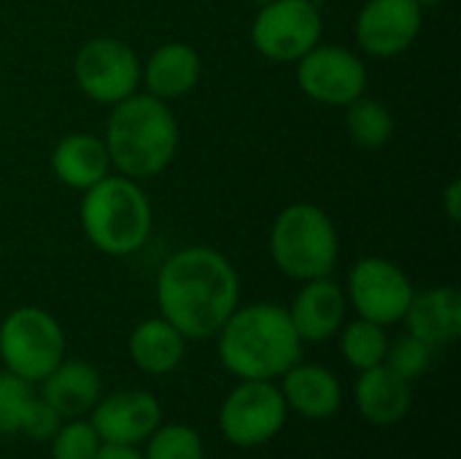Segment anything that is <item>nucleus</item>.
Masks as SVG:
<instances>
[{
	"instance_id": "f257e3e1",
	"label": "nucleus",
	"mask_w": 461,
	"mask_h": 459,
	"mask_svg": "<svg viewBox=\"0 0 461 459\" xmlns=\"http://www.w3.org/2000/svg\"><path fill=\"white\" fill-rule=\"evenodd\" d=\"M240 300L232 262L211 246H186L170 254L157 276L159 314L186 338H213Z\"/></svg>"
},
{
	"instance_id": "f03ea898",
	"label": "nucleus",
	"mask_w": 461,
	"mask_h": 459,
	"mask_svg": "<svg viewBox=\"0 0 461 459\" xmlns=\"http://www.w3.org/2000/svg\"><path fill=\"white\" fill-rule=\"evenodd\" d=\"M216 335L221 365L243 381L281 379L303 357L289 311L276 303L235 308Z\"/></svg>"
},
{
	"instance_id": "7ed1b4c3",
	"label": "nucleus",
	"mask_w": 461,
	"mask_h": 459,
	"mask_svg": "<svg viewBox=\"0 0 461 459\" xmlns=\"http://www.w3.org/2000/svg\"><path fill=\"white\" fill-rule=\"evenodd\" d=\"M178 141V119L165 100L149 92H135L111 106L103 143L111 168H116L119 176L135 181L159 176L176 160Z\"/></svg>"
},
{
	"instance_id": "20e7f679",
	"label": "nucleus",
	"mask_w": 461,
	"mask_h": 459,
	"mask_svg": "<svg viewBox=\"0 0 461 459\" xmlns=\"http://www.w3.org/2000/svg\"><path fill=\"white\" fill-rule=\"evenodd\" d=\"M81 230L86 241L108 257L135 254L151 235L154 211L135 179L105 176L81 197Z\"/></svg>"
},
{
	"instance_id": "39448f33",
	"label": "nucleus",
	"mask_w": 461,
	"mask_h": 459,
	"mask_svg": "<svg viewBox=\"0 0 461 459\" xmlns=\"http://www.w3.org/2000/svg\"><path fill=\"white\" fill-rule=\"evenodd\" d=\"M267 246L276 268L294 281L330 276L340 254L338 230L330 214L311 203L286 206L270 227Z\"/></svg>"
},
{
	"instance_id": "423d86ee",
	"label": "nucleus",
	"mask_w": 461,
	"mask_h": 459,
	"mask_svg": "<svg viewBox=\"0 0 461 459\" xmlns=\"http://www.w3.org/2000/svg\"><path fill=\"white\" fill-rule=\"evenodd\" d=\"M0 360L3 368L27 384L43 381L65 360V333L59 322L38 308H14L0 322Z\"/></svg>"
},
{
	"instance_id": "0eeeda50",
	"label": "nucleus",
	"mask_w": 461,
	"mask_h": 459,
	"mask_svg": "<svg viewBox=\"0 0 461 459\" xmlns=\"http://www.w3.org/2000/svg\"><path fill=\"white\" fill-rule=\"evenodd\" d=\"M143 62L138 51L119 38H92L73 57V78L78 89L103 106H116L140 87Z\"/></svg>"
},
{
	"instance_id": "6e6552de",
	"label": "nucleus",
	"mask_w": 461,
	"mask_h": 459,
	"mask_svg": "<svg viewBox=\"0 0 461 459\" xmlns=\"http://www.w3.org/2000/svg\"><path fill=\"white\" fill-rule=\"evenodd\" d=\"M324 19L313 0H273L251 22L254 49L273 62H297L321 43Z\"/></svg>"
},
{
	"instance_id": "1a4fd4ad",
	"label": "nucleus",
	"mask_w": 461,
	"mask_h": 459,
	"mask_svg": "<svg viewBox=\"0 0 461 459\" xmlns=\"http://www.w3.org/2000/svg\"><path fill=\"white\" fill-rule=\"evenodd\" d=\"M416 289L408 273L386 257H362L348 273L346 300L354 311L381 327L402 322Z\"/></svg>"
},
{
	"instance_id": "9d476101",
	"label": "nucleus",
	"mask_w": 461,
	"mask_h": 459,
	"mask_svg": "<svg viewBox=\"0 0 461 459\" xmlns=\"http://www.w3.org/2000/svg\"><path fill=\"white\" fill-rule=\"evenodd\" d=\"M286 400L270 381L238 384L221 406L219 427L232 446L254 449L273 441L286 425Z\"/></svg>"
},
{
	"instance_id": "9b49d317",
	"label": "nucleus",
	"mask_w": 461,
	"mask_h": 459,
	"mask_svg": "<svg viewBox=\"0 0 461 459\" xmlns=\"http://www.w3.org/2000/svg\"><path fill=\"white\" fill-rule=\"evenodd\" d=\"M297 87L321 106L346 108L367 89V68L346 46L316 43L297 60Z\"/></svg>"
},
{
	"instance_id": "f8f14e48",
	"label": "nucleus",
	"mask_w": 461,
	"mask_h": 459,
	"mask_svg": "<svg viewBox=\"0 0 461 459\" xmlns=\"http://www.w3.org/2000/svg\"><path fill=\"white\" fill-rule=\"evenodd\" d=\"M424 24L416 0H367L357 16V41L373 57H397L413 46Z\"/></svg>"
},
{
	"instance_id": "ddd939ff",
	"label": "nucleus",
	"mask_w": 461,
	"mask_h": 459,
	"mask_svg": "<svg viewBox=\"0 0 461 459\" xmlns=\"http://www.w3.org/2000/svg\"><path fill=\"white\" fill-rule=\"evenodd\" d=\"M89 425L103 444L135 446L162 425V409L151 392H119L95 403Z\"/></svg>"
},
{
	"instance_id": "4468645a",
	"label": "nucleus",
	"mask_w": 461,
	"mask_h": 459,
	"mask_svg": "<svg viewBox=\"0 0 461 459\" xmlns=\"http://www.w3.org/2000/svg\"><path fill=\"white\" fill-rule=\"evenodd\" d=\"M346 289L332 281L330 276L303 281V289L294 295L289 311V319L300 335V341L324 344L330 341L346 322Z\"/></svg>"
},
{
	"instance_id": "2eb2a0df",
	"label": "nucleus",
	"mask_w": 461,
	"mask_h": 459,
	"mask_svg": "<svg viewBox=\"0 0 461 459\" xmlns=\"http://www.w3.org/2000/svg\"><path fill=\"white\" fill-rule=\"evenodd\" d=\"M200 76H203V60L197 49L184 41H170L154 49L140 70V81L146 84V92L165 103L186 97L200 84Z\"/></svg>"
},
{
	"instance_id": "dca6fc26",
	"label": "nucleus",
	"mask_w": 461,
	"mask_h": 459,
	"mask_svg": "<svg viewBox=\"0 0 461 459\" xmlns=\"http://www.w3.org/2000/svg\"><path fill=\"white\" fill-rule=\"evenodd\" d=\"M402 322L419 341L435 346L454 344L461 335V292L456 287H432L416 292Z\"/></svg>"
},
{
	"instance_id": "f3484780",
	"label": "nucleus",
	"mask_w": 461,
	"mask_h": 459,
	"mask_svg": "<svg viewBox=\"0 0 461 459\" xmlns=\"http://www.w3.org/2000/svg\"><path fill=\"white\" fill-rule=\"evenodd\" d=\"M278 390L286 400V409L297 411L305 419H327L338 414L343 403V390H340L338 376L321 365L294 363L281 376Z\"/></svg>"
},
{
	"instance_id": "a211bd4d",
	"label": "nucleus",
	"mask_w": 461,
	"mask_h": 459,
	"mask_svg": "<svg viewBox=\"0 0 461 459\" xmlns=\"http://www.w3.org/2000/svg\"><path fill=\"white\" fill-rule=\"evenodd\" d=\"M54 176L70 189H89L111 173V157L103 138L89 133H70L57 141L51 151Z\"/></svg>"
},
{
	"instance_id": "6ab92c4d",
	"label": "nucleus",
	"mask_w": 461,
	"mask_h": 459,
	"mask_svg": "<svg viewBox=\"0 0 461 459\" xmlns=\"http://www.w3.org/2000/svg\"><path fill=\"white\" fill-rule=\"evenodd\" d=\"M411 403H413L411 381L397 376L392 368L375 365L362 371L357 381V409L367 422L381 427L397 425L411 411Z\"/></svg>"
},
{
	"instance_id": "aec40b11",
	"label": "nucleus",
	"mask_w": 461,
	"mask_h": 459,
	"mask_svg": "<svg viewBox=\"0 0 461 459\" xmlns=\"http://www.w3.org/2000/svg\"><path fill=\"white\" fill-rule=\"evenodd\" d=\"M41 398L62 417L76 419L100 400V376L84 360H62L46 379Z\"/></svg>"
},
{
	"instance_id": "412c9836",
	"label": "nucleus",
	"mask_w": 461,
	"mask_h": 459,
	"mask_svg": "<svg viewBox=\"0 0 461 459\" xmlns=\"http://www.w3.org/2000/svg\"><path fill=\"white\" fill-rule=\"evenodd\" d=\"M130 360L149 376H165L176 371L186 352V338L165 319L154 317L140 322L130 333Z\"/></svg>"
},
{
	"instance_id": "4be33fe9",
	"label": "nucleus",
	"mask_w": 461,
	"mask_h": 459,
	"mask_svg": "<svg viewBox=\"0 0 461 459\" xmlns=\"http://www.w3.org/2000/svg\"><path fill=\"white\" fill-rule=\"evenodd\" d=\"M346 130L362 149H381L394 135V114L386 103L362 95L346 106Z\"/></svg>"
},
{
	"instance_id": "5701e85b",
	"label": "nucleus",
	"mask_w": 461,
	"mask_h": 459,
	"mask_svg": "<svg viewBox=\"0 0 461 459\" xmlns=\"http://www.w3.org/2000/svg\"><path fill=\"white\" fill-rule=\"evenodd\" d=\"M386 349H389V335H386V330L381 325L367 322V319L359 317L357 322H348L343 327L340 352H343V360L351 368L367 371V368L384 365Z\"/></svg>"
},
{
	"instance_id": "b1692460",
	"label": "nucleus",
	"mask_w": 461,
	"mask_h": 459,
	"mask_svg": "<svg viewBox=\"0 0 461 459\" xmlns=\"http://www.w3.org/2000/svg\"><path fill=\"white\" fill-rule=\"evenodd\" d=\"M149 449L143 459H205L197 430L186 425H165L149 436Z\"/></svg>"
},
{
	"instance_id": "393cba45",
	"label": "nucleus",
	"mask_w": 461,
	"mask_h": 459,
	"mask_svg": "<svg viewBox=\"0 0 461 459\" xmlns=\"http://www.w3.org/2000/svg\"><path fill=\"white\" fill-rule=\"evenodd\" d=\"M429 363H432V346L424 344V341H419L411 333H405L402 338H397L394 344H389L386 357H384V365L392 368L405 381H413V379L424 376L427 368H429Z\"/></svg>"
},
{
	"instance_id": "a878e982",
	"label": "nucleus",
	"mask_w": 461,
	"mask_h": 459,
	"mask_svg": "<svg viewBox=\"0 0 461 459\" xmlns=\"http://www.w3.org/2000/svg\"><path fill=\"white\" fill-rule=\"evenodd\" d=\"M103 441L97 438L95 427L89 422H70L59 425V430L51 436V459H95Z\"/></svg>"
},
{
	"instance_id": "bb28decb",
	"label": "nucleus",
	"mask_w": 461,
	"mask_h": 459,
	"mask_svg": "<svg viewBox=\"0 0 461 459\" xmlns=\"http://www.w3.org/2000/svg\"><path fill=\"white\" fill-rule=\"evenodd\" d=\"M30 400H32L30 384L8 371H0V436L19 433Z\"/></svg>"
},
{
	"instance_id": "cd10ccee",
	"label": "nucleus",
	"mask_w": 461,
	"mask_h": 459,
	"mask_svg": "<svg viewBox=\"0 0 461 459\" xmlns=\"http://www.w3.org/2000/svg\"><path fill=\"white\" fill-rule=\"evenodd\" d=\"M59 425H62V417L43 398H32L24 417H22L19 433L32 438V441H46L59 430Z\"/></svg>"
},
{
	"instance_id": "c85d7f7f",
	"label": "nucleus",
	"mask_w": 461,
	"mask_h": 459,
	"mask_svg": "<svg viewBox=\"0 0 461 459\" xmlns=\"http://www.w3.org/2000/svg\"><path fill=\"white\" fill-rule=\"evenodd\" d=\"M443 208H446V216L456 225L461 219V181L454 179L446 192H443Z\"/></svg>"
},
{
	"instance_id": "c756f323",
	"label": "nucleus",
	"mask_w": 461,
	"mask_h": 459,
	"mask_svg": "<svg viewBox=\"0 0 461 459\" xmlns=\"http://www.w3.org/2000/svg\"><path fill=\"white\" fill-rule=\"evenodd\" d=\"M95 459H143L132 446H119V444H103Z\"/></svg>"
},
{
	"instance_id": "7c9ffc66",
	"label": "nucleus",
	"mask_w": 461,
	"mask_h": 459,
	"mask_svg": "<svg viewBox=\"0 0 461 459\" xmlns=\"http://www.w3.org/2000/svg\"><path fill=\"white\" fill-rule=\"evenodd\" d=\"M416 3L424 8V5H438V3H443V0H416Z\"/></svg>"
},
{
	"instance_id": "2f4dec72",
	"label": "nucleus",
	"mask_w": 461,
	"mask_h": 459,
	"mask_svg": "<svg viewBox=\"0 0 461 459\" xmlns=\"http://www.w3.org/2000/svg\"><path fill=\"white\" fill-rule=\"evenodd\" d=\"M249 3H254V5L259 8V5H265V3H273V0H249Z\"/></svg>"
}]
</instances>
